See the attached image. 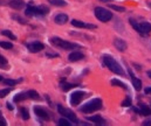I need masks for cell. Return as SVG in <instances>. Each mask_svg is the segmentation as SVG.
I'll use <instances>...</instances> for the list:
<instances>
[{
    "mask_svg": "<svg viewBox=\"0 0 151 126\" xmlns=\"http://www.w3.org/2000/svg\"><path fill=\"white\" fill-rule=\"evenodd\" d=\"M28 97H27V92H20V93H18V95H15L14 96V102L15 103H18V102H20V100H25V99H27Z\"/></svg>",
    "mask_w": 151,
    "mask_h": 126,
    "instance_id": "21",
    "label": "cell"
},
{
    "mask_svg": "<svg viewBox=\"0 0 151 126\" xmlns=\"http://www.w3.org/2000/svg\"><path fill=\"white\" fill-rule=\"evenodd\" d=\"M102 107V100L100 98H94L92 100H89L88 103H86L85 105L81 106V112L83 113H93L97 110H100Z\"/></svg>",
    "mask_w": 151,
    "mask_h": 126,
    "instance_id": "3",
    "label": "cell"
},
{
    "mask_svg": "<svg viewBox=\"0 0 151 126\" xmlns=\"http://www.w3.org/2000/svg\"><path fill=\"white\" fill-rule=\"evenodd\" d=\"M139 28H141V35L142 36H144V35H146V34H149L151 32V25L149 22H146V21L139 24Z\"/></svg>",
    "mask_w": 151,
    "mask_h": 126,
    "instance_id": "16",
    "label": "cell"
},
{
    "mask_svg": "<svg viewBox=\"0 0 151 126\" xmlns=\"http://www.w3.org/2000/svg\"><path fill=\"white\" fill-rule=\"evenodd\" d=\"M54 21H55V24H57V25H64V24L68 21V15L64 14V13H59V14L55 15Z\"/></svg>",
    "mask_w": 151,
    "mask_h": 126,
    "instance_id": "14",
    "label": "cell"
},
{
    "mask_svg": "<svg viewBox=\"0 0 151 126\" xmlns=\"http://www.w3.org/2000/svg\"><path fill=\"white\" fill-rule=\"evenodd\" d=\"M57 111H59V113H60L61 116L66 117V118L69 119L71 123H74V124H78V123H79L78 117L75 116V113H74L73 111H70L69 109H66V107H63L62 105H57Z\"/></svg>",
    "mask_w": 151,
    "mask_h": 126,
    "instance_id": "5",
    "label": "cell"
},
{
    "mask_svg": "<svg viewBox=\"0 0 151 126\" xmlns=\"http://www.w3.org/2000/svg\"><path fill=\"white\" fill-rule=\"evenodd\" d=\"M12 18H13V19H15L17 21H19L20 24H24V25H25V24H27V20H25L24 18H20V17H18L17 14H13V15H12Z\"/></svg>",
    "mask_w": 151,
    "mask_h": 126,
    "instance_id": "32",
    "label": "cell"
},
{
    "mask_svg": "<svg viewBox=\"0 0 151 126\" xmlns=\"http://www.w3.org/2000/svg\"><path fill=\"white\" fill-rule=\"evenodd\" d=\"M60 85H61V89H62L63 91H68V90H70V89H73V88H76V86H78L76 84H71V83H68V82H66L64 79H61V83H60Z\"/></svg>",
    "mask_w": 151,
    "mask_h": 126,
    "instance_id": "18",
    "label": "cell"
},
{
    "mask_svg": "<svg viewBox=\"0 0 151 126\" xmlns=\"http://www.w3.org/2000/svg\"><path fill=\"white\" fill-rule=\"evenodd\" d=\"M38 8H39V12H40V15H46L49 12V8L45 5H40V6H38Z\"/></svg>",
    "mask_w": 151,
    "mask_h": 126,
    "instance_id": "26",
    "label": "cell"
},
{
    "mask_svg": "<svg viewBox=\"0 0 151 126\" xmlns=\"http://www.w3.org/2000/svg\"><path fill=\"white\" fill-rule=\"evenodd\" d=\"M85 92L81 91V90H76V91H74L71 95H70V104L74 105V106H76L81 103V100L83 99L85 97Z\"/></svg>",
    "mask_w": 151,
    "mask_h": 126,
    "instance_id": "6",
    "label": "cell"
},
{
    "mask_svg": "<svg viewBox=\"0 0 151 126\" xmlns=\"http://www.w3.org/2000/svg\"><path fill=\"white\" fill-rule=\"evenodd\" d=\"M143 125H150V126H151V119L144 120V121H143Z\"/></svg>",
    "mask_w": 151,
    "mask_h": 126,
    "instance_id": "38",
    "label": "cell"
},
{
    "mask_svg": "<svg viewBox=\"0 0 151 126\" xmlns=\"http://www.w3.org/2000/svg\"><path fill=\"white\" fill-rule=\"evenodd\" d=\"M134 111H137V112L141 113L142 116H151V109H150L148 105L143 104V103H139L138 109L134 107Z\"/></svg>",
    "mask_w": 151,
    "mask_h": 126,
    "instance_id": "10",
    "label": "cell"
},
{
    "mask_svg": "<svg viewBox=\"0 0 151 126\" xmlns=\"http://www.w3.org/2000/svg\"><path fill=\"white\" fill-rule=\"evenodd\" d=\"M1 34H3V35H5V36H7V38H10L11 40H15V39H17V36H15L11 31H7V29L3 31V32H1Z\"/></svg>",
    "mask_w": 151,
    "mask_h": 126,
    "instance_id": "29",
    "label": "cell"
},
{
    "mask_svg": "<svg viewBox=\"0 0 151 126\" xmlns=\"http://www.w3.org/2000/svg\"><path fill=\"white\" fill-rule=\"evenodd\" d=\"M87 119L93 121V123H95V124H100V125L106 124V120L101 116H92V117H87Z\"/></svg>",
    "mask_w": 151,
    "mask_h": 126,
    "instance_id": "19",
    "label": "cell"
},
{
    "mask_svg": "<svg viewBox=\"0 0 151 126\" xmlns=\"http://www.w3.org/2000/svg\"><path fill=\"white\" fill-rule=\"evenodd\" d=\"M148 76L151 78V70H149V71H148Z\"/></svg>",
    "mask_w": 151,
    "mask_h": 126,
    "instance_id": "42",
    "label": "cell"
},
{
    "mask_svg": "<svg viewBox=\"0 0 151 126\" xmlns=\"http://www.w3.org/2000/svg\"><path fill=\"white\" fill-rule=\"evenodd\" d=\"M85 57V55L82 54V53H80V52H71L69 55H68V60L70 61V62H76V61H79V60H82Z\"/></svg>",
    "mask_w": 151,
    "mask_h": 126,
    "instance_id": "12",
    "label": "cell"
},
{
    "mask_svg": "<svg viewBox=\"0 0 151 126\" xmlns=\"http://www.w3.org/2000/svg\"><path fill=\"white\" fill-rule=\"evenodd\" d=\"M103 62L104 64L108 67V69L110 71H113L114 74L116 75H120V76H123L124 75V71H123V68L120 65V63L110 55H104L103 56Z\"/></svg>",
    "mask_w": 151,
    "mask_h": 126,
    "instance_id": "1",
    "label": "cell"
},
{
    "mask_svg": "<svg viewBox=\"0 0 151 126\" xmlns=\"http://www.w3.org/2000/svg\"><path fill=\"white\" fill-rule=\"evenodd\" d=\"M130 76H131V79H132V84H134V88H135V89H136L137 91H139V90L142 89V82H141V79L136 78V77L134 76L132 71H130Z\"/></svg>",
    "mask_w": 151,
    "mask_h": 126,
    "instance_id": "17",
    "label": "cell"
},
{
    "mask_svg": "<svg viewBox=\"0 0 151 126\" xmlns=\"http://www.w3.org/2000/svg\"><path fill=\"white\" fill-rule=\"evenodd\" d=\"M6 105H7V107H8V110H13V105H12L11 103H7Z\"/></svg>",
    "mask_w": 151,
    "mask_h": 126,
    "instance_id": "40",
    "label": "cell"
},
{
    "mask_svg": "<svg viewBox=\"0 0 151 126\" xmlns=\"http://www.w3.org/2000/svg\"><path fill=\"white\" fill-rule=\"evenodd\" d=\"M94 12H95V17L102 22H107V21L111 20V18H113V13L103 7H96Z\"/></svg>",
    "mask_w": 151,
    "mask_h": 126,
    "instance_id": "4",
    "label": "cell"
},
{
    "mask_svg": "<svg viewBox=\"0 0 151 126\" xmlns=\"http://www.w3.org/2000/svg\"><path fill=\"white\" fill-rule=\"evenodd\" d=\"M50 43H53V46L55 47H59L61 49H64V50H71V49H79L81 48L80 45L78 43H71L69 41H66V40H62L60 38H50Z\"/></svg>",
    "mask_w": 151,
    "mask_h": 126,
    "instance_id": "2",
    "label": "cell"
},
{
    "mask_svg": "<svg viewBox=\"0 0 151 126\" xmlns=\"http://www.w3.org/2000/svg\"><path fill=\"white\" fill-rule=\"evenodd\" d=\"M0 47L4 49H11V48H13V43L7 42V41H0Z\"/></svg>",
    "mask_w": 151,
    "mask_h": 126,
    "instance_id": "28",
    "label": "cell"
},
{
    "mask_svg": "<svg viewBox=\"0 0 151 126\" xmlns=\"http://www.w3.org/2000/svg\"><path fill=\"white\" fill-rule=\"evenodd\" d=\"M8 5L14 10H22L25 7V3L22 0H10Z\"/></svg>",
    "mask_w": 151,
    "mask_h": 126,
    "instance_id": "15",
    "label": "cell"
},
{
    "mask_svg": "<svg viewBox=\"0 0 151 126\" xmlns=\"http://www.w3.org/2000/svg\"><path fill=\"white\" fill-rule=\"evenodd\" d=\"M110 8H113L115 11H117V12H124L125 11L124 7H121V6H117V5H110Z\"/></svg>",
    "mask_w": 151,
    "mask_h": 126,
    "instance_id": "33",
    "label": "cell"
},
{
    "mask_svg": "<svg viewBox=\"0 0 151 126\" xmlns=\"http://www.w3.org/2000/svg\"><path fill=\"white\" fill-rule=\"evenodd\" d=\"M57 124H59V125H63V126H70V125H71V121L64 117V118H61V119L57 121Z\"/></svg>",
    "mask_w": 151,
    "mask_h": 126,
    "instance_id": "30",
    "label": "cell"
},
{
    "mask_svg": "<svg viewBox=\"0 0 151 126\" xmlns=\"http://www.w3.org/2000/svg\"><path fill=\"white\" fill-rule=\"evenodd\" d=\"M10 92H11V89H10V88H7V89H1V90H0V98L6 97Z\"/></svg>",
    "mask_w": 151,
    "mask_h": 126,
    "instance_id": "31",
    "label": "cell"
},
{
    "mask_svg": "<svg viewBox=\"0 0 151 126\" xmlns=\"http://www.w3.org/2000/svg\"><path fill=\"white\" fill-rule=\"evenodd\" d=\"M114 46L117 48V50H120V52H124L125 49H127V42L124 41V40H122V39H118V38H116L115 40H114Z\"/></svg>",
    "mask_w": 151,
    "mask_h": 126,
    "instance_id": "11",
    "label": "cell"
},
{
    "mask_svg": "<svg viewBox=\"0 0 151 126\" xmlns=\"http://www.w3.org/2000/svg\"><path fill=\"white\" fill-rule=\"evenodd\" d=\"M6 64H7V60L3 55H0V67H4Z\"/></svg>",
    "mask_w": 151,
    "mask_h": 126,
    "instance_id": "35",
    "label": "cell"
},
{
    "mask_svg": "<svg viewBox=\"0 0 151 126\" xmlns=\"http://www.w3.org/2000/svg\"><path fill=\"white\" fill-rule=\"evenodd\" d=\"M1 81H4V78H3V76H0V82H1Z\"/></svg>",
    "mask_w": 151,
    "mask_h": 126,
    "instance_id": "43",
    "label": "cell"
},
{
    "mask_svg": "<svg viewBox=\"0 0 151 126\" xmlns=\"http://www.w3.org/2000/svg\"><path fill=\"white\" fill-rule=\"evenodd\" d=\"M25 14L27 17H35V15H40V12H39V8L38 6H28L25 11Z\"/></svg>",
    "mask_w": 151,
    "mask_h": 126,
    "instance_id": "13",
    "label": "cell"
},
{
    "mask_svg": "<svg viewBox=\"0 0 151 126\" xmlns=\"http://www.w3.org/2000/svg\"><path fill=\"white\" fill-rule=\"evenodd\" d=\"M131 105V98L130 97H127L123 102H122V106H130Z\"/></svg>",
    "mask_w": 151,
    "mask_h": 126,
    "instance_id": "34",
    "label": "cell"
},
{
    "mask_svg": "<svg viewBox=\"0 0 151 126\" xmlns=\"http://www.w3.org/2000/svg\"><path fill=\"white\" fill-rule=\"evenodd\" d=\"M20 82H22V78H20V79H11V78L4 79V83L7 84V85H10V86H13V85H15V84H18Z\"/></svg>",
    "mask_w": 151,
    "mask_h": 126,
    "instance_id": "23",
    "label": "cell"
},
{
    "mask_svg": "<svg viewBox=\"0 0 151 126\" xmlns=\"http://www.w3.org/2000/svg\"><path fill=\"white\" fill-rule=\"evenodd\" d=\"M149 6H150V8H151V3H150V4H149Z\"/></svg>",
    "mask_w": 151,
    "mask_h": 126,
    "instance_id": "44",
    "label": "cell"
},
{
    "mask_svg": "<svg viewBox=\"0 0 151 126\" xmlns=\"http://www.w3.org/2000/svg\"><path fill=\"white\" fill-rule=\"evenodd\" d=\"M3 125H6V120L4 119V117H3L1 112H0V126H3Z\"/></svg>",
    "mask_w": 151,
    "mask_h": 126,
    "instance_id": "36",
    "label": "cell"
},
{
    "mask_svg": "<svg viewBox=\"0 0 151 126\" xmlns=\"http://www.w3.org/2000/svg\"><path fill=\"white\" fill-rule=\"evenodd\" d=\"M34 112H35V114H36L39 118H41V119H43V120H49V114H48V112H47L43 107H41V106H35V107H34Z\"/></svg>",
    "mask_w": 151,
    "mask_h": 126,
    "instance_id": "9",
    "label": "cell"
},
{
    "mask_svg": "<svg viewBox=\"0 0 151 126\" xmlns=\"http://www.w3.org/2000/svg\"><path fill=\"white\" fill-rule=\"evenodd\" d=\"M48 1H49L52 5H54V6H59V7H63V6H66V5H67V3L64 1V0H48Z\"/></svg>",
    "mask_w": 151,
    "mask_h": 126,
    "instance_id": "22",
    "label": "cell"
},
{
    "mask_svg": "<svg viewBox=\"0 0 151 126\" xmlns=\"http://www.w3.org/2000/svg\"><path fill=\"white\" fill-rule=\"evenodd\" d=\"M111 84H113V85H116V86H121V88H123L124 90H128V86H127L124 83H122L121 81H118V79H111Z\"/></svg>",
    "mask_w": 151,
    "mask_h": 126,
    "instance_id": "24",
    "label": "cell"
},
{
    "mask_svg": "<svg viewBox=\"0 0 151 126\" xmlns=\"http://www.w3.org/2000/svg\"><path fill=\"white\" fill-rule=\"evenodd\" d=\"M27 48L31 53H39L40 50H42L45 48L43 43L40 42V41H34V42H31V43H27Z\"/></svg>",
    "mask_w": 151,
    "mask_h": 126,
    "instance_id": "7",
    "label": "cell"
},
{
    "mask_svg": "<svg viewBox=\"0 0 151 126\" xmlns=\"http://www.w3.org/2000/svg\"><path fill=\"white\" fill-rule=\"evenodd\" d=\"M46 55H47L48 57H57V56H59V54H52V53H49V52H48Z\"/></svg>",
    "mask_w": 151,
    "mask_h": 126,
    "instance_id": "37",
    "label": "cell"
},
{
    "mask_svg": "<svg viewBox=\"0 0 151 126\" xmlns=\"http://www.w3.org/2000/svg\"><path fill=\"white\" fill-rule=\"evenodd\" d=\"M27 97L29 99H33V100H40V96L35 90H28L27 91Z\"/></svg>",
    "mask_w": 151,
    "mask_h": 126,
    "instance_id": "20",
    "label": "cell"
},
{
    "mask_svg": "<svg viewBox=\"0 0 151 126\" xmlns=\"http://www.w3.org/2000/svg\"><path fill=\"white\" fill-rule=\"evenodd\" d=\"M145 93H151V86H149V88H145Z\"/></svg>",
    "mask_w": 151,
    "mask_h": 126,
    "instance_id": "39",
    "label": "cell"
},
{
    "mask_svg": "<svg viewBox=\"0 0 151 126\" xmlns=\"http://www.w3.org/2000/svg\"><path fill=\"white\" fill-rule=\"evenodd\" d=\"M71 25H73L74 27H78V28H86V29H95V28H96V25L86 24V22L80 21V20H71Z\"/></svg>",
    "mask_w": 151,
    "mask_h": 126,
    "instance_id": "8",
    "label": "cell"
},
{
    "mask_svg": "<svg viewBox=\"0 0 151 126\" xmlns=\"http://www.w3.org/2000/svg\"><path fill=\"white\" fill-rule=\"evenodd\" d=\"M100 1H102V3H110L111 0H100Z\"/></svg>",
    "mask_w": 151,
    "mask_h": 126,
    "instance_id": "41",
    "label": "cell"
},
{
    "mask_svg": "<svg viewBox=\"0 0 151 126\" xmlns=\"http://www.w3.org/2000/svg\"><path fill=\"white\" fill-rule=\"evenodd\" d=\"M20 113H21V117L24 120H27L29 118V113H28V110L26 107H20Z\"/></svg>",
    "mask_w": 151,
    "mask_h": 126,
    "instance_id": "25",
    "label": "cell"
},
{
    "mask_svg": "<svg viewBox=\"0 0 151 126\" xmlns=\"http://www.w3.org/2000/svg\"><path fill=\"white\" fill-rule=\"evenodd\" d=\"M129 22H130V25L132 26V28H134V29H135L136 32H138V33L141 34V28H139V24H137V22H136V21H135V20L132 19V18H131V19L129 20Z\"/></svg>",
    "mask_w": 151,
    "mask_h": 126,
    "instance_id": "27",
    "label": "cell"
}]
</instances>
